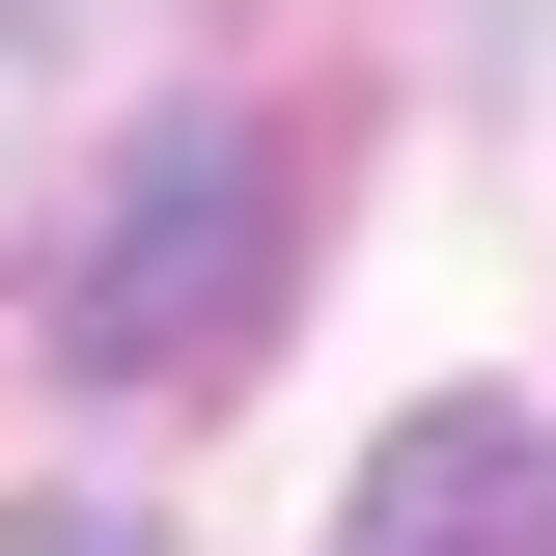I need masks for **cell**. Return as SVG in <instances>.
Wrapping results in <instances>:
<instances>
[{"mask_svg":"<svg viewBox=\"0 0 556 556\" xmlns=\"http://www.w3.org/2000/svg\"><path fill=\"white\" fill-rule=\"evenodd\" d=\"M251 306H278V139L251 112H139V167L56 251V362L84 390H167V362H223Z\"/></svg>","mask_w":556,"mask_h":556,"instance_id":"obj_1","label":"cell"},{"mask_svg":"<svg viewBox=\"0 0 556 556\" xmlns=\"http://www.w3.org/2000/svg\"><path fill=\"white\" fill-rule=\"evenodd\" d=\"M334 556H556V445L529 417H390V445H362V501H334Z\"/></svg>","mask_w":556,"mask_h":556,"instance_id":"obj_2","label":"cell"},{"mask_svg":"<svg viewBox=\"0 0 556 556\" xmlns=\"http://www.w3.org/2000/svg\"><path fill=\"white\" fill-rule=\"evenodd\" d=\"M139 56H195V0H0V251H28V167H56Z\"/></svg>","mask_w":556,"mask_h":556,"instance_id":"obj_3","label":"cell"},{"mask_svg":"<svg viewBox=\"0 0 556 556\" xmlns=\"http://www.w3.org/2000/svg\"><path fill=\"white\" fill-rule=\"evenodd\" d=\"M0 556H167L139 501H0Z\"/></svg>","mask_w":556,"mask_h":556,"instance_id":"obj_4","label":"cell"}]
</instances>
